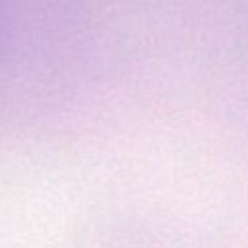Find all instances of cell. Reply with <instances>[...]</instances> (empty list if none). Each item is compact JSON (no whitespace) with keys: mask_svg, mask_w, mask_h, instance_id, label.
Returning a JSON list of instances; mask_svg holds the SVG:
<instances>
[{"mask_svg":"<svg viewBox=\"0 0 248 248\" xmlns=\"http://www.w3.org/2000/svg\"><path fill=\"white\" fill-rule=\"evenodd\" d=\"M14 23H12V8L8 0H0V54H6L12 43Z\"/></svg>","mask_w":248,"mask_h":248,"instance_id":"obj_1","label":"cell"}]
</instances>
